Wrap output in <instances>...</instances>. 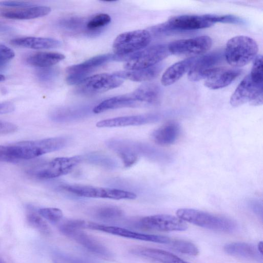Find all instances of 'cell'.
I'll return each mask as SVG.
<instances>
[{
  "label": "cell",
  "mask_w": 263,
  "mask_h": 263,
  "mask_svg": "<svg viewBox=\"0 0 263 263\" xmlns=\"http://www.w3.org/2000/svg\"><path fill=\"white\" fill-rule=\"evenodd\" d=\"M67 143L66 138L58 137L0 145V161L13 162L35 158L60 150Z\"/></svg>",
  "instance_id": "cell-1"
},
{
  "label": "cell",
  "mask_w": 263,
  "mask_h": 263,
  "mask_svg": "<svg viewBox=\"0 0 263 263\" xmlns=\"http://www.w3.org/2000/svg\"><path fill=\"white\" fill-rule=\"evenodd\" d=\"M176 215L185 222L219 232H231L237 227L236 222L230 218L193 209H179Z\"/></svg>",
  "instance_id": "cell-2"
},
{
  "label": "cell",
  "mask_w": 263,
  "mask_h": 263,
  "mask_svg": "<svg viewBox=\"0 0 263 263\" xmlns=\"http://www.w3.org/2000/svg\"><path fill=\"white\" fill-rule=\"evenodd\" d=\"M258 45L253 39L238 35L227 43L224 55L228 63L235 67L243 66L255 58Z\"/></svg>",
  "instance_id": "cell-3"
},
{
  "label": "cell",
  "mask_w": 263,
  "mask_h": 263,
  "mask_svg": "<svg viewBox=\"0 0 263 263\" xmlns=\"http://www.w3.org/2000/svg\"><path fill=\"white\" fill-rule=\"evenodd\" d=\"M84 223V220L68 219L62 222L59 228L63 234L72 238L89 251L103 257H110L112 254L105 246L82 230Z\"/></svg>",
  "instance_id": "cell-4"
},
{
  "label": "cell",
  "mask_w": 263,
  "mask_h": 263,
  "mask_svg": "<svg viewBox=\"0 0 263 263\" xmlns=\"http://www.w3.org/2000/svg\"><path fill=\"white\" fill-rule=\"evenodd\" d=\"M152 35L147 30L124 32L114 40L112 48L115 54L113 60L122 61L124 58L139 51L150 43Z\"/></svg>",
  "instance_id": "cell-5"
},
{
  "label": "cell",
  "mask_w": 263,
  "mask_h": 263,
  "mask_svg": "<svg viewBox=\"0 0 263 263\" xmlns=\"http://www.w3.org/2000/svg\"><path fill=\"white\" fill-rule=\"evenodd\" d=\"M170 54L168 45H152L124 58L123 67L127 70L148 68L158 64Z\"/></svg>",
  "instance_id": "cell-6"
},
{
  "label": "cell",
  "mask_w": 263,
  "mask_h": 263,
  "mask_svg": "<svg viewBox=\"0 0 263 263\" xmlns=\"http://www.w3.org/2000/svg\"><path fill=\"white\" fill-rule=\"evenodd\" d=\"M81 157H58L38 165L29 173L41 179L55 178L71 172L81 162Z\"/></svg>",
  "instance_id": "cell-7"
},
{
  "label": "cell",
  "mask_w": 263,
  "mask_h": 263,
  "mask_svg": "<svg viewBox=\"0 0 263 263\" xmlns=\"http://www.w3.org/2000/svg\"><path fill=\"white\" fill-rule=\"evenodd\" d=\"M60 187L67 192L80 197L100 198L115 200L135 199L134 193L125 190L81 184H63Z\"/></svg>",
  "instance_id": "cell-8"
},
{
  "label": "cell",
  "mask_w": 263,
  "mask_h": 263,
  "mask_svg": "<svg viewBox=\"0 0 263 263\" xmlns=\"http://www.w3.org/2000/svg\"><path fill=\"white\" fill-rule=\"evenodd\" d=\"M123 80L113 73H100L88 77L78 84L77 91L82 95L91 96L101 93L120 86Z\"/></svg>",
  "instance_id": "cell-9"
},
{
  "label": "cell",
  "mask_w": 263,
  "mask_h": 263,
  "mask_svg": "<svg viewBox=\"0 0 263 263\" xmlns=\"http://www.w3.org/2000/svg\"><path fill=\"white\" fill-rule=\"evenodd\" d=\"M262 85L255 84L249 74L241 81L232 95L230 103L234 107L246 103L253 106L262 104Z\"/></svg>",
  "instance_id": "cell-10"
},
{
  "label": "cell",
  "mask_w": 263,
  "mask_h": 263,
  "mask_svg": "<svg viewBox=\"0 0 263 263\" xmlns=\"http://www.w3.org/2000/svg\"><path fill=\"white\" fill-rule=\"evenodd\" d=\"M138 227L158 231H183L187 229L186 223L178 217L157 214L144 217L137 222Z\"/></svg>",
  "instance_id": "cell-11"
},
{
  "label": "cell",
  "mask_w": 263,
  "mask_h": 263,
  "mask_svg": "<svg viewBox=\"0 0 263 263\" xmlns=\"http://www.w3.org/2000/svg\"><path fill=\"white\" fill-rule=\"evenodd\" d=\"M113 58L112 54H103L91 58L83 63L67 67L66 70V82L69 85H78L87 78L88 74L96 68L108 61L113 60Z\"/></svg>",
  "instance_id": "cell-12"
},
{
  "label": "cell",
  "mask_w": 263,
  "mask_h": 263,
  "mask_svg": "<svg viewBox=\"0 0 263 263\" xmlns=\"http://www.w3.org/2000/svg\"><path fill=\"white\" fill-rule=\"evenodd\" d=\"M84 228L97 230L123 237L153 242L168 244L171 239L166 236L140 233L123 228L109 226L90 222H86Z\"/></svg>",
  "instance_id": "cell-13"
},
{
  "label": "cell",
  "mask_w": 263,
  "mask_h": 263,
  "mask_svg": "<svg viewBox=\"0 0 263 263\" xmlns=\"http://www.w3.org/2000/svg\"><path fill=\"white\" fill-rule=\"evenodd\" d=\"M212 40L207 35L182 39L168 45L170 53L176 55H198L207 51L212 46Z\"/></svg>",
  "instance_id": "cell-14"
},
{
  "label": "cell",
  "mask_w": 263,
  "mask_h": 263,
  "mask_svg": "<svg viewBox=\"0 0 263 263\" xmlns=\"http://www.w3.org/2000/svg\"><path fill=\"white\" fill-rule=\"evenodd\" d=\"M169 33L179 31L193 30L211 27L214 24L206 15H183L172 17L164 23Z\"/></svg>",
  "instance_id": "cell-15"
},
{
  "label": "cell",
  "mask_w": 263,
  "mask_h": 263,
  "mask_svg": "<svg viewBox=\"0 0 263 263\" xmlns=\"http://www.w3.org/2000/svg\"><path fill=\"white\" fill-rule=\"evenodd\" d=\"M222 53L215 51L200 57H197L196 62L189 71L188 78L192 81L205 79L222 60Z\"/></svg>",
  "instance_id": "cell-16"
},
{
  "label": "cell",
  "mask_w": 263,
  "mask_h": 263,
  "mask_svg": "<svg viewBox=\"0 0 263 263\" xmlns=\"http://www.w3.org/2000/svg\"><path fill=\"white\" fill-rule=\"evenodd\" d=\"M162 117L158 113L119 117L100 121L96 126L103 128L141 125L157 122Z\"/></svg>",
  "instance_id": "cell-17"
},
{
  "label": "cell",
  "mask_w": 263,
  "mask_h": 263,
  "mask_svg": "<svg viewBox=\"0 0 263 263\" xmlns=\"http://www.w3.org/2000/svg\"><path fill=\"white\" fill-rule=\"evenodd\" d=\"M241 73V70L238 69L217 67L204 79V85L211 89L223 88L230 84Z\"/></svg>",
  "instance_id": "cell-18"
},
{
  "label": "cell",
  "mask_w": 263,
  "mask_h": 263,
  "mask_svg": "<svg viewBox=\"0 0 263 263\" xmlns=\"http://www.w3.org/2000/svg\"><path fill=\"white\" fill-rule=\"evenodd\" d=\"M140 107H150L158 105L162 96L159 85L155 83L142 85L132 92Z\"/></svg>",
  "instance_id": "cell-19"
},
{
  "label": "cell",
  "mask_w": 263,
  "mask_h": 263,
  "mask_svg": "<svg viewBox=\"0 0 263 263\" xmlns=\"http://www.w3.org/2000/svg\"><path fill=\"white\" fill-rule=\"evenodd\" d=\"M180 132V126L178 122L168 121L154 130L152 134V138L157 144L170 145L176 142Z\"/></svg>",
  "instance_id": "cell-20"
},
{
  "label": "cell",
  "mask_w": 263,
  "mask_h": 263,
  "mask_svg": "<svg viewBox=\"0 0 263 263\" xmlns=\"http://www.w3.org/2000/svg\"><path fill=\"white\" fill-rule=\"evenodd\" d=\"M162 64H157L148 68L132 70L118 71L113 74L122 80L126 79L135 82H145L152 80L157 77L163 69Z\"/></svg>",
  "instance_id": "cell-21"
},
{
  "label": "cell",
  "mask_w": 263,
  "mask_h": 263,
  "mask_svg": "<svg viewBox=\"0 0 263 263\" xmlns=\"http://www.w3.org/2000/svg\"><path fill=\"white\" fill-rule=\"evenodd\" d=\"M139 107L140 106L138 103L131 92L104 100L93 108V112L99 114L110 109Z\"/></svg>",
  "instance_id": "cell-22"
},
{
  "label": "cell",
  "mask_w": 263,
  "mask_h": 263,
  "mask_svg": "<svg viewBox=\"0 0 263 263\" xmlns=\"http://www.w3.org/2000/svg\"><path fill=\"white\" fill-rule=\"evenodd\" d=\"M197 57H191L175 63L163 74L161 82L164 86H169L177 82L194 64Z\"/></svg>",
  "instance_id": "cell-23"
},
{
  "label": "cell",
  "mask_w": 263,
  "mask_h": 263,
  "mask_svg": "<svg viewBox=\"0 0 263 263\" xmlns=\"http://www.w3.org/2000/svg\"><path fill=\"white\" fill-rule=\"evenodd\" d=\"M51 9L48 6H34L1 11V15L7 18L29 20L42 17L48 14Z\"/></svg>",
  "instance_id": "cell-24"
},
{
  "label": "cell",
  "mask_w": 263,
  "mask_h": 263,
  "mask_svg": "<svg viewBox=\"0 0 263 263\" xmlns=\"http://www.w3.org/2000/svg\"><path fill=\"white\" fill-rule=\"evenodd\" d=\"M132 254L153 259L161 263H189L169 252L154 248H134Z\"/></svg>",
  "instance_id": "cell-25"
},
{
  "label": "cell",
  "mask_w": 263,
  "mask_h": 263,
  "mask_svg": "<svg viewBox=\"0 0 263 263\" xmlns=\"http://www.w3.org/2000/svg\"><path fill=\"white\" fill-rule=\"evenodd\" d=\"M11 43L17 46L34 49L55 48L61 45L60 42L54 39L32 36L14 39Z\"/></svg>",
  "instance_id": "cell-26"
},
{
  "label": "cell",
  "mask_w": 263,
  "mask_h": 263,
  "mask_svg": "<svg viewBox=\"0 0 263 263\" xmlns=\"http://www.w3.org/2000/svg\"><path fill=\"white\" fill-rule=\"evenodd\" d=\"M225 252L233 256L251 259L262 260V255L258 251L257 248L246 242H231L224 247Z\"/></svg>",
  "instance_id": "cell-27"
},
{
  "label": "cell",
  "mask_w": 263,
  "mask_h": 263,
  "mask_svg": "<svg viewBox=\"0 0 263 263\" xmlns=\"http://www.w3.org/2000/svg\"><path fill=\"white\" fill-rule=\"evenodd\" d=\"M65 56L55 52H39L32 54L26 59L27 63L40 68L49 67L64 60Z\"/></svg>",
  "instance_id": "cell-28"
},
{
  "label": "cell",
  "mask_w": 263,
  "mask_h": 263,
  "mask_svg": "<svg viewBox=\"0 0 263 263\" xmlns=\"http://www.w3.org/2000/svg\"><path fill=\"white\" fill-rule=\"evenodd\" d=\"M26 219L29 224L44 235H49L51 229L45 220L32 208H28Z\"/></svg>",
  "instance_id": "cell-29"
},
{
  "label": "cell",
  "mask_w": 263,
  "mask_h": 263,
  "mask_svg": "<svg viewBox=\"0 0 263 263\" xmlns=\"http://www.w3.org/2000/svg\"><path fill=\"white\" fill-rule=\"evenodd\" d=\"M92 215L103 220H113L121 217L123 213L119 208L114 205H102L92 210Z\"/></svg>",
  "instance_id": "cell-30"
},
{
  "label": "cell",
  "mask_w": 263,
  "mask_h": 263,
  "mask_svg": "<svg viewBox=\"0 0 263 263\" xmlns=\"http://www.w3.org/2000/svg\"><path fill=\"white\" fill-rule=\"evenodd\" d=\"M168 245L171 248L182 254L196 256L199 254V249L193 243L182 239L171 240Z\"/></svg>",
  "instance_id": "cell-31"
},
{
  "label": "cell",
  "mask_w": 263,
  "mask_h": 263,
  "mask_svg": "<svg viewBox=\"0 0 263 263\" xmlns=\"http://www.w3.org/2000/svg\"><path fill=\"white\" fill-rule=\"evenodd\" d=\"M86 159L90 163L108 168L117 167V162L113 159L101 154H91L86 155Z\"/></svg>",
  "instance_id": "cell-32"
},
{
  "label": "cell",
  "mask_w": 263,
  "mask_h": 263,
  "mask_svg": "<svg viewBox=\"0 0 263 263\" xmlns=\"http://www.w3.org/2000/svg\"><path fill=\"white\" fill-rule=\"evenodd\" d=\"M111 21L110 16L107 14L101 13L91 18L86 24L87 29L92 31L105 26Z\"/></svg>",
  "instance_id": "cell-33"
},
{
  "label": "cell",
  "mask_w": 263,
  "mask_h": 263,
  "mask_svg": "<svg viewBox=\"0 0 263 263\" xmlns=\"http://www.w3.org/2000/svg\"><path fill=\"white\" fill-rule=\"evenodd\" d=\"M249 75L255 84L262 85V56L261 55H256L254 59Z\"/></svg>",
  "instance_id": "cell-34"
},
{
  "label": "cell",
  "mask_w": 263,
  "mask_h": 263,
  "mask_svg": "<svg viewBox=\"0 0 263 263\" xmlns=\"http://www.w3.org/2000/svg\"><path fill=\"white\" fill-rule=\"evenodd\" d=\"M37 212L44 219L53 223L59 222L63 216L62 211L55 208H42Z\"/></svg>",
  "instance_id": "cell-35"
},
{
  "label": "cell",
  "mask_w": 263,
  "mask_h": 263,
  "mask_svg": "<svg viewBox=\"0 0 263 263\" xmlns=\"http://www.w3.org/2000/svg\"><path fill=\"white\" fill-rule=\"evenodd\" d=\"M207 18L214 24L216 23H229L233 24H243L244 21L241 18L231 15L205 14Z\"/></svg>",
  "instance_id": "cell-36"
},
{
  "label": "cell",
  "mask_w": 263,
  "mask_h": 263,
  "mask_svg": "<svg viewBox=\"0 0 263 263\" xmlns=\"http://www.w3.org/2000/svg\"><path fill=\"white\" fill-rule=\"evenodd\" d=\"M39 80L43 83H49L53 81L58 74V71L54 68H41L36 71Z\"/></svg>",
  "instance_id": "cell-37"
},
{
  "label": "cell",
  "mask_w": 263,
  "mask_h": 263,
  "mask_svg": "<svg viewBox=\"0 0 263 263\" xmlns=\"http://www.w3.org/2000/svg\"><path fill=\"white\" fill-rule=\"evenodd\" d=\"M14 55V52L11 48L0 44V71L6 69Z\"/></svg>",
  "instance_id": "cell-38"
},
{
  "label": "cell",
  "mask_w": 263,
  "mask_h": 263,
  "mask_svg": "<svg viewBox=\"0 0 263 263\" xmlns=\"http://www.w3.org/2000/svg\"><path fill=\"white\" fill-rule=\"evenodd\" d=\"M54 263H89L86 260L63 252H55L52 255Z\"/></svg>",
  "instance_id": "cell-39"
},
{
  "label": "cell",
  "mask_w": 263,
  "mask_h": 263,
  "mask_svg": "<svg viewBox=\"0 0 263 263\" xmlns=\"http://www.w3.org/2000/svg\"><path fill=\"white\" fill-rule=\"evenodd\" d=\"M84 20L81 18L72 17L61 20L59 24L62 27L68 29H77L84 24Z\"/></svg>",
  "instance_id": "cell-40"
},
{
  "label": "cell",
  "mask_w": 263,
  "mask_h": 263,
  "mask_svg": "<svg viewBox=\"0 0 263 263\" xmlns=\"http://www.w3.org/2000/svg\"><path fill=\"white\" fill-rule=\"evenodd\" d=\"M0 6L7 7L12 8H24L35 6L32 3L25 1H1L0 2Z\"/></svg>",
  "instance_id": "cell-41"
},
{
  "label": "cell",
  "mask_w": 263,
  "mask_h": 263,
  "mask_svg": "<svg viewBox=\"0 0 263 263\" xmlns=\"http://www.w3.org/2000/svg\"><path fill=\"white\" fill-rule=\"evenodd\" d=\"M17 129V126L9 122L0 120V134L13 133Z\"/></svg>",
  "instance_id": "cell-42"
},
{
  "label": "cell",
  "mask_w": 263,
  "mask_h": 263,
  "mask_svg": "<svg viewBox=\"0 0 263 263\" xmlns=\"http://www.w3.org/2000/svg\"><path fill=\"white\" fill-rule=\"evenodd\" d=\"M15 109L14 104L11 102H5L0 103V115L13 111Z\"/></svg>",
  "instance_id": "cell-43"
},
{
  "label": "cell",
  "mask_w": 263,
  "mask_h": 263,
  "mask_svg": "<svg viewBox=\"0 0 263 263\" xmlns=\"http://www.w3.org/2000/svg\"><path fill=\"white\" fill-rule=\"evenodd\" d=\"M252 209L253 211L258 215L262 217V205L258 202H254L251 205Z\"/></svg>",
  "instance_id": "cell-44"
},
{
  "label": "cell",
  "mask_w": 263,
  "mask_h": 263,
  "mask_svg": "<svg viewBox=\"0 0 263 263\" xmlns=\"http://www.w3.org/2000/svg\"><path fill=\"white\" fill-rule=\"evenodd\" d=\"M13 30V28L9 25L0 22V33H9Z\"/></svg>",
  "instance_id": "cell-45"
},
{
  "label": "cell",
  "mask_w": 263,
  "mask_h": 263,
  "mask_svg": "<svg viewBox=\"0 0 263 263\" xmlns=\"http://www.w3.org/2000/svg\"><path fill=\"white\" fill-rule=\"evenodd\" d=\"M257 249L260 254H262L263 244L262 241H259L257 246Z\"/></svg>",
  "instance_id": "cell-46"
},
{
  "label": "cell",
  "mask_w": 263,
  "mask_h": 263,
  "mask_svg": "<svg viewBox=\"0 0 263 263\" xmlns=\"http://www.w3.org/2000/svg\"><path fill=\"white\" fill-rule=\"evenodd\" d=\"M5 79V78L3 75L0 74V82L4 81Z\"/></svg>",
  "instance_id": "cell-47"
},
{
  "label": "cell",
  "mask_w": 263,
  "mask_h": 263,
  "mask_svg": "<svg viewBox=\"0 0 263 263\" xmlns=\"http://www.w3.org/2000/svg\"><path fill=\"white\" fill-rule=\"evenodd\" d=\"M0 263H4V262L0 260Z\"/></svg>",
  "instance_id": "cell-48"
}]
</instances>
